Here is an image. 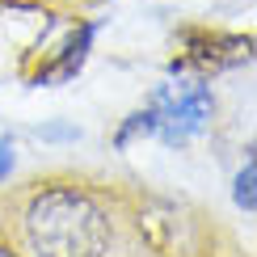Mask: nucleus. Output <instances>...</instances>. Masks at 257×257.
Returning <instances> with one entry per match:
<instances>
[{
    "label": "nucleus",
    "mask_w": 257,
    "mask_h": 257,
    "mask_svg": "<svg viewBox=\"0 0 257 257\" xmlns=\"http://www.w3.org/2000/svg\"><path fill=\"white\" fill-rule=\"evenodd\" d=\"M30 244L38 257H105L114 240L110 215L80 190H47L30 207Z\"/></svg>",
    "instance_id": "1"
},
{
    "label": "nucleus",
    "mask_w": 257,
    "mask_h": 257,
    "mask_svg": "<svg viewBox=\"0 0 257 257\" xmlns=\"http://www.w3.org/2000/svg\"><path fill=\"white\" fill-rule=\"evenodd\" d=\"M0 257H13V253H9V249H0Z\"/></svg>",
    "instance_id": "6"
},
{
    "label": "nucleus",
    "mask_w": 257,
    "mask_h": 257,
    "mask_svg": "<svg viewBox=\"0 0 257 257\" xmlns=\"http://www.w3.org/2000/svg\"><path fill=\"white\" fill-rule=\"evenodd\" d=\"M13 160H17V156H13V144L5 139V144H0V181L13 173Z\"/></svg>",
    "instance_id": "5"
},
{
    "label": "nucleus",
    "mask_w": 257,
    "mask_h": 257,
    "mask_svg": "<svg viewBox=\"0 0 257 257\" xmlns=\"http://www.w3.org/2000/svg\"><path fill=\"white\" fill-rule=\"evenodd\" d=\"M236 207L244 211H253V160L236 173Z\"/></svg>",
    "instance_id": "3"
},
{
    "label": "nucleus",
    "mask_w": 257,
    "mask_h": 257,
    "mask_svg": "<svg viewBox=\"0 0 257 257\" xmlns=\"http://www.w3.org/2000/svg\"><path fill=\"white\" fill-rule=\"evenodd\" d=\"M38 135L42 139H76L80 131H76V126H38Z\"/></svg>",
    "instance_id": "4"
},
{
    "label": "nucleus",
    "mask_w": 257,
    "mask_h": 257,
    "mask_svg": "<svg viewBox=\"0 0 257 257\" xmlns=\"http://www.w3.org/2000/svg\"><path fill=\"white\" fill-rule=\"evenodd\" d=\"M148 110H152V131L165 144H186L211 118V89L194 80H173L152 97Z\"/></svg>",
    "instance_id": "2"
}]
</instances>
